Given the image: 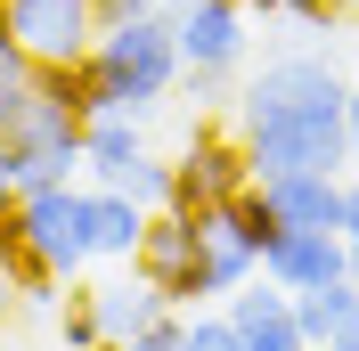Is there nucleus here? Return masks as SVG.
<instances>
[{
	"label": "nucleus",
	"instance_id": "nucleus-1",
	"mask_svg": "<svg viewBox=\"0 0 359 351\" xmlns=\"http://www.w3.org/2000/svg\"><path fill=\"white\" fill-rule=\"evenodd\" d=\"M343 82L327 58L294 49V58H269L245 90H237V139H245L253 180L278 172H351V139H343Z\"/></svg>",
	"mask_w": 359,
	"mask_h": 351
},
{
	"label": "nucleus",
	"instance_id": "nucleus-2",
	"mask_svg": "<svg viewBox=\"0 0 359 351\" xmlns=\"http://www.w3.org/2000/svg\"><path fill=\"white\" fill-rule=\"evenodd\" d=\"M90 74L107 90V114H147L156 98H172L180 66V33H172V8H147L131 25H107L90 41Z\"/></svg>",
	"mask_w": 359,
	"mask_h": 351
},
{
	"label": "nucleus",
	"instance_id": "nucleus-3",
	"mask_svg": "<svg viewBox=\"0 0 359 351\" xmlns=\"http://www.w3.org/2000/svg\"><path fill=\"white\" fill-rule=\"evenodd\" d=\"M82 172H90V188H123V197H139L147 213L172 197V164L147 155V139H139L131 114H90L82 123Z\"/></svg>",
	"mask_w": 359,
	"mask_h": 351
},
{
	"label": "nucleus",
	"instance_id": "nucleus-4",
	"mask_svg": "<svg viewBox=\"0 0 359 351\" xmlns=\"http://www.w3.org/2000/svg\"><path fill=\"white\" fill-rule=\"evenodd\" d=\"M131 270L156 286L172 310H204V245H196V213L156 204V213H147V229H139Z\"/></svg>",
	"mask_w": 359,
	"mask_h": 351
},
{
	"label": "nucleus",
	"instance_id": "nucleus-5",
	"mask_svg": "<svg viewBox=\"0 0 359 351\" xmlns=\"http://www.w3.org/2000/svg\"><path fill=\"white\" fill-rule=\"evenodd\" d=\"M237 188H253L245 139L196 123V131H188V155L172 164V197H163V204H172V213H212V204H229Z\"/></svg>",
	"mask_w": 359,
	"mask_h": 351
},
{
	"label": "nucleus",
	"instance_id": "nucleus-6",
	"mask_svg": "<svg viewBox=\"0 0 359 351\" xmlns=\"http://www.w3.org/2000/svg\"><path fill=\"white\" fill-rule=\"evenodd\" d=\"M17 229H25V245H33L66 286L90 270V229H82V188H74V180L17 188Z\"/></svg>",
	"mask_w": 359,
	"mask_h": 351
},
{
	"label": "nucleus",
	"instance_id": "nucleus-7",
	"mask_svg": "<svg viewBox=\"0 0 359 351\" xmlns=\"http://www.w3.org/2000/svg\"><path fill=\"white\" fill-rule=\"evenodd\" d=\"M8 164H17V188L74 180L82 172V114L57 107V98H33V114L8 131Z\"/></svg>",
	"mask_w": 359,
	"mask_h": 351
},
{
	"label": "nucleus",
	"instance_id": "nucleus-8",
	"mask_svg": "<svg viewBox=\"0 0 359 351\" xmlns=\"http://www.w3.org/2000/svg\"><path fill=\"white\" fill-rule=\"evenodd\" d=\"M0 8H8V41L33 66H74L98 41V8L90 0H0Z\"/></svg>",
	"mask_w": 359,
	"mask_h": 351
},
{
	"label": "nucleus",
	"instance_id": "nucleus-9",
	"mask_svg": "<svg viewBox=\"0 0 359 351\" xmlns=\"http://www.w3.org/2000/svg\"><path fill=\"white\" fill-rule=\"evenodd\" d=\"M262 278L286 286V294L343 286L351 278V245H343V229H278V237L262 245Z\"/></svg>",
	"mask_w": 359,
	"mask_h": 351
},
{
	"label": "nucleus",
	"instance_id": "nucleus-10",
	"mask_svg": "<svg viewBox=\"0 0 359 351\" xmlns=\"http://www.w3.org/2000/svg\"><path fill=\"white\" fill-rule=\"evenodd\" d=\"M172 33H180V66L188 74H229L245 58V8L237 0H180Z\"/></svg>",
	"mask_w": 359,
	"mask_h": 351
},
{
	"label": "nucleus",
	"instance_id": "nucleus-11",
	"mask_svg": "<svg viewBox=\"0 0 359 351\" xmlns=\"http://www.w3.org/2000/svg\"><path fill=\"white\" fill-rule=\"evenodd\" d=\"M229 327H237V351H311L302 343V327H294V294L286 286H237V294H229Z\"/></svg>",
	"mask_w": 359,
	"mask_h": 351
},
{
	"label": "nucleus",
	"instance_id": "nucleus-12",
	"mask_svg": "<svg viewBox=\"0 0 359 351\" xmlns=\"http://www.w3.org/2000/svg\"><path fill=\"white\" fill-rule=\"evenodd\" d=\"M196 245H204V303H212V294H237L245 278H262V253H253V237L237 229L229 204L196 213Z\"/></svg>",
	"mask_w": 359,
	"mask_h": 351
},
{
	"label": "nucleus",
	"instance_id": "nucleus-13",
	"mask_svg": "<svg viewBox=\"0 0 359 351\" xmlns=\"http://www.w3.org/2000/svg\"><path fill=\"white\" fill-rule=\"evenodd\" d=\"M82 294H90V310H98V335H107V343H139L147 327L172 319V303H163L139 270L131 278H107V286H82Z\"/></svg>",
	"mask_w": 359,
	"mask_h": 351
},
{
	"label": "nucleus",
	"instance_id": "nucleus-14",
	"mask_svg": "<svg viewBox=\"0 0 359 351\" xmlns=\"http://www.w3.org/2000/svg\"><path fill=\"white\" fill-rule=\"evenodd\" d=\"M278 229H343V180L335 172H278L262 180Z\"/></svg>",
	"mask_w": 359,
	"mask_h": 351
},
{
	"label": "nucleus",
	"instance_id": "nucleus-15",
	"mask_svg": "<svg viewBox=\"0 0 359 351\" xmlns=\"http://www.w3.org/2000/svg\"><path fill=\"white\" fill-rule=\"evenodd\" d=\"M82 229H90V262H131L139 229H147V204L123 197V188H82Z\"/></svg>",
	"mask_w": 359,
	"mask_h": 351
},
{
	"label": "nucleus",
	"instance_id": "nucleus-16",
	"mask_svg": "<svg viewBox=\"0 0 359 351\" xmlns=\"http://www.w3.org/2000/svg\"><path fill=\"white\" fill-rule=\"evenodd\" d=\"M33 98H41V66H33L17 41H8V33H0V139L17 131L25 114H33Z\"/></svg>",
	"mask_w": 359,
	"mask_h": 351
},
{
	"label": "nucleus",
	"instance_id": "nucleus-17",
	"mask_svg": "<svg viewBox=\"0 0 359 351\" xmlns=\"http://www.w3.org/2000/svg\"><path fill=\"white\" fill-rule=\"evenodd\" d=\"M351 310H359V286H351V278H343V286H311V294H294V327H302V343L318 351Z\"/></svg>",
	"mask_w": 359,
	"mask_h": 351
},
{
	"label": "nucleus",
	"instance_id": "nucleus-18",
	"mask_svg": "<svg viewBox=\"0 0 359 351\" xmlns=\"http://www.w3.org/2000/svg\"><path fill=\"white\" fill-rule=\"evenodd\" d=\"M180 351H237L229 310H180Z\"/></svg>",
	"mask_w": 359,
	"mask_h": 351
},
{
	"label": "nucleus",
	"instance_id": "nucleus-19",
	"mask_svg": "<svg viewBox=\"0 0 359 351\" xmlns=\"http://www.w3.org/2000/svg\"><path fill=\"white\" fill-rule=\"evenodd\" d=\"M90 343H107V335H98V310H90V294L74 286L66 310H57V351H90Z\"/></svg>",
	"mask_w": 359,
	"mask_h": 351
},
{
	"label": "nucleus",
	"instance_id": "nucleus-20",
	"mask_svg": "<svg viewBox=\"0 0 359 351\" xmlns=\"http://www.w3.org/2000/svg\"><path fill=\"white\" fill-rule=\"evenodd\" d=\"M278 17L302 25V33H335V25H343V0H286Z\"/></svg>",
	"mask_w": 359,
	"mask_h": 351
},
{
	"label": "nucleus",
	"instance_id": "nucleus-21",
	"mask_svg": "<svg viewBox=\"0 0 359 351\" xmlns=\"http://www.w3.org/2000/svg\"><path fill=\"white\" fill-rule=\"evenodd\" d=\"M114 351H180V310L163 319V327H147L139 343H114Z\"/></svg>",
	"mask_w": 359,
	"mask_h": 351
},
{
	"label": "nucleus",
	"instance_id": "nucleus-22",
	"mask_svg": "<svg viewBox=\"0 0 359 351\" xmlns=\"http://www.w3.org/2000/svg\"><path fill=\"white\" fill-rule=\"evenodd\" d=\"M90 8H98V33H107V25H131V17H147L156 0H90Z\"/></svg>",
	"mask_w": 359,
	"mask_h": 351
},
{
	"label": "nucleus",
	"instance_id": "nucleus-23",
	"mask_svg": "<svg viewBox=\"0 0 359 351\" xmlns=\"http://www.w3.org/2000/svg\"><path fill=\"white\" fill-rule=\"evenodd\" d=\"M343 139H351V172H359V90L343 98Z\"/></svg>",
	"mask_w": 359,
	"mask_h": 351
},
{
	"label": "nucleus",
	"instance_id": "nucleus-24",
	"mask_svg": "<svg viewBox=\"0 0 359 351\" xmlns=\"http://www.w3.org/2000/svg\"><path fill=\"white\" fill-rule=\"evenodd\" d=\"M318 351H359V310H351V319H343V327L327 335V343H318Z\"/></svg>",
	"mask_w": 359,
	"mask_h": 351
},
{
	"label": "nucleus",
	"instance_id": "nucleus-25",
	"mask_svg": "<svg viewBox=\"0 0 359 351\" xmlns=\"http://www.w3.org/2000/svg\"><path fill=\"white\" fill-rule=\"evenodd\" d=\"M343 237H359V180H343Z\"/></svg>",
	"mask_w": 359,
	"mask_h": 351
},
{
	"label": "nucleus",
	"instance_id": "nucleus-26",
	"mask_svg": "<svg viewBox=\"0 0 359 351\" xmlns=\"http://www.w3.org/2000/svg\"><path fill=\"white\" fill-rule=\"evenodd\" d=\"M0 204H17V164H8V139H0Z\"/></svg>",
	"mask_w": 359,
	"mask_h": 351
},
{
	"label": "nucleus",
	"instance_id": "nucleus-27",
	"mask_svg": "<svg viewBox=\"0 0 359 351\" xmlns=\"http://www.w3.org/2000/svg\"><path fill=\"white\" fill-rule=\"evenodd\" d=\"M8 319H17V286H8V270H0V335H8Z\"/></svg>",
	"mask_w": 359,
	"mask_h": 351
},
{
	"label": "nucleus",
	"instance_id": "nucleus-28",
	"mask_svg": "<svg viewBox=\"0 0 359 351\" xmlns=\"http://www.w3.org/2000/svg\"><path fill=\"white\" fill-rule=\"evenodd\" d=\"M237 8H245V17H278V8H286V0H237Z\"/></svg>",
	"mask_w": 359,
	"mask_h": 351
},
{
	"label": "nucleus",
	"instance_id": "nucleus-29",
	"mask_svg": "<svg viewBox=\"0 0 359 351\" xmlns=\"http://www.w3.org/2000/svg\"><path fill=\"white\" fill-rule=\"evenodd\" d=\"M343 245H351V286H359V237H343Z\"/></svg>",
	"mask_w": 359,
	"mask_h": 351
},
{
	"label": "nucleus",
	"instance_id": "nucleus-30",
	"mask_svg": "<svg viewBox=\"0 0 359 351\" xmlns=\"http://www.w3.org/2000/svg\"><path fill=\"white\" fill-rule=\"evenodd\" d=\"M156 8H180V0H156Z\"/></svg>",
	"mask_w": 359,
	"mask_h": 351
},
{
	"label": "nucleus",
	"instance_id": "nucleus-31",
	"mask_svg": "<svg viewBox=\"0 0 359 351\" xmlns=\"http://www.w3.org/2000/svg\"><path fill=\"white\" fill-rule=\"evenodd\" d=\"M90 351H114V343H90Z\"/></svg>",
	"mask_w": 359,
	"mask_h": 351
}]
</instances>
